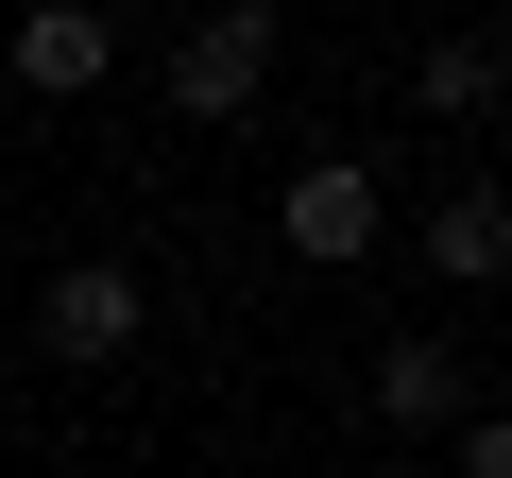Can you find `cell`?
Segmentation results:
<instances>
[{
    "label": "cell",
    "instance_id": "cell-1",
    "mask_svg": "<svg viewBox=\"0 0 512 478\" xmlns=\"http://www.w3.org/2000/svg\"><path fill=\"white\" fill-rule=\"evenodd\" d=\"M274 239H291L308 274H359L376 239H393V188H376V154H308V171L274 188Z\"/></svg>",
    "mask_w": 512,
    "mask_h": 478
},
{
    "label": "cell",
    "instance_id": "cell-2",
    "mask_svg": "<svg viewBox=\"0 0 512 478\" xmlns=\"http://www.w3.org/2000/svg\"><path fill=\"white\" fill-rule=\"evenodd\" d=\"M274 52H291L274 0H205V18L171 35V120H239L256 86H274Z\"/></svg>",
    "mask_w": 512,
    "mask_h": 478
},
{
    "label": "cell",
    "instance_id": "cell-3",
    "mask_svg": "<svg viewBox=\"0 0 512 478\" xmlns=\"http://www.w3.org/2000/svg\"><path fill=\"white\" fill-rule=\"evenodd\" d=\"M120 69V0H18V86L35 103H86Z\"/></svg>",
    "mask_w": 512,
    "mask_h": 478
},
{
    "label": "cell",
    "instance_id": "cell-4",
    "mask_svg": "<svg viewBox=\"0 0 512 478\" xmlns=\"http://www.w3.org/2000/svg\"><path fill=\"white\" fill-rule=\"evenodd\" d=\"M137 325H154V291H137L120 257H69V274L35 291V342H52V359H120Z\"/></svg>",
    "mask_w": 512,
    "mask_h": 478
},
{
    "label": "cell",
    "instance_id": "cell-5",
    "mask_svg": "<svg viewBox=\"0 0 512 478\" xmlns=\"http://www.w3.org/2000/svg\"><path fill=\"white\" fill-rule=\"evenodd\" d=\"M427 274H444V291H512V188H495V171H461V188L427 205Z\"/></svg>",
    "mask_w": 512,
    "mask_h": 478
},
{
    "label": "cell",
    "instance_id": "cell-6",
    "mask_svg": "<svg viewBox=\"0 0 512 478\" xmlns=\"http://www.w3.org/2000/svg\"><path fill=\"white\" fill-rule=\"evenodd\" d=\"M376 427H461V342H376Z\"/></svg>",
    "mask_w": 512,
    "mask_h": 478
},
{
    "label": "cell",
    "instance_id": "cell-7",
    "mask_svg": "<svg viewBox=\"0 0 512 478\" xmlns=\"http://www.w3.org/2000/svg\"><path fill=\"white\" fill-rule=\"evenodd\" d=\"M410 103H427V120H495V86H478V35H427V52H410Z\"/></svg>",
    "mask_w": 512,
    "mask_h": 478
},
{
    "label": "cell",
    "instance_id": "cell-8",
    "mask_svg": "<svg viewBox=\"0 0 512 478\" xmlns=\"http://www.w3.org/2000/svg\"><path fill=\"white\" fill-rule=\"evenodd\" d=\"M461 478H512V410H478V427H461Z\"/></svg>",
    "mask_w": 512,
    "mask_h": 478
},
{
    "label": "cell",
    "instance_id": "cell-9",
    "mask_svg": "<svg viewBox=\"0 0 512 478\" xmlns=\"http://www.w3.org/2000/svg\"><path fill=\"white\" fill-rule=\"evenodd\" d=\"M478 86H495V103H512V35H478Z\"/></svg>",
    "mask_w": 512,
    "mask_h": 478
}]
</instances>
